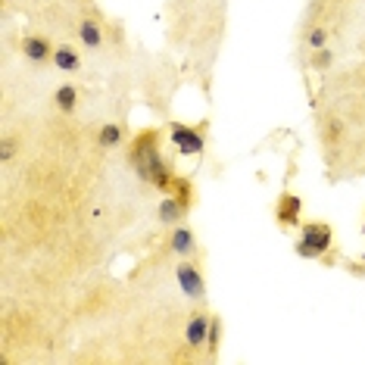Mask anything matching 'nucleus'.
I'll list each match as a JSON object with an SVG mask.
<instances>
[{"instance_id": "1", "label": "nucleus", "mask_w": 365, "mask_h": 365, "mask_svg": "<svg viewBox=\"0 0 365 365\" xmlns=\"http://www.w3.org/2000/svg\"><path fill=\"white\" fill-rule=\"evenodd\" d=\"M160 131H140V135L135 138V144H131V165H135V172L140 178L147 181V185L160 187V190H172V181H175V175H172L169 163L160 156Z\"/></svg>"}, {"instance_id": "2", "label": "nucleus", "mask_w": 365, "mask_h": 365, "mask_svg": "<svg viewBox=\"0 0 365 365\" xmlns=\"http://www.w3.org/2000/svg\"><path fill=\"white\" fill-rule=\"evenodd\" d=\"M331 240H334V235H331L328 225H322V222H309V225H303V231H300L297 253H300L303 259H315V256L331 250Z\"/></svg>"}, {"instance_id": "3", "label": "nucleus", "mask_w": 365, "mask_h": 365, "mask_svg": "<svg viewBox=\"0 0 365 365\" xmlns=\"http://www.w3.org/2000/svg\"><path fill=\"white\" fill-rule=\"evenodd\" d=\"M175 278H178V284L181 290H185V297H190V300H206V281H203V272H200V265H194V262H178L175 265Z\"/></svg>"}, {"instance_id": "4", "label": "nucleus", "mask_w": 365, "mask_h": 365, "mask_svg": "<svg viewBox=\"0 0 365 365\" xmlns=\"http://www.w3.org/2000/svg\"><path fill=\"white\" fill-rule=\"evenodd\" d=\"M172 144L181 156H200L203 153V131L187 128V125H172Z\"/></svg>"}, {"instance_id": "5", "label": "nucleus", "mask_w": 365, "mask_h": 365, "mask_svg": "<svg viewBox=\"0 0 365 365\" xmlns=\"http://www.w3.org/2000/svg\"><path fill=\"white\" fill-rule=\"evenodd\" d=\"M210 328H212V315H206V312H194L190 315V322H187V328H185V340H187V346H200L210 340Z\"/></svg>"}, {"instance_id": "6", "label": "nucleus", "mask_w": 365, "mask_h": 365, "mask_svg": "<svg viewBox=\"0 0 365 365\" xmlns=\"http://www.w3.org/2000/svg\"><path fill=\"white\" fill-rule=\"evenodd\" d=\"M22 53L31 63H47V60H53V44L44 35H26L22 38Z\"/></svg>"}, {"instance_id": "7", "label": "nucleus", "mask_w": 365, "mask_h": 365, "mask_svg": "<svg viewBox=\"0 0 365 365\" xmlns=\"http://www.w3.org/2000/svg\"><path fill=\"white\" fill-rule=\"evenodd\" d=\"M300 212H303V203L297 194H281V200L275 206V219L281 222L284 228H294L300 225Z\"/></svg>"}, {"instance_id": "8", "label": "nucleus", "mask_w": 365, "mask_h": 365, "mask_svg": "<svg viewBox=\"0 0 365 365\" xmlns=\"http://www.w3.org/2000/svg\"><path fill=\"white\" fill-rule=\"evenodd\" d=\"M78 41H81V47H85V51H101V47L106 44L101 22H97V19H81L78 22Z\"/></svg>"}, {"instance_id": "9", "label": "nucleus", "mask_w": 365, "mask_h": 365, "mask_svg": "<svg viewBox=\"0 0 365 365\" xmlns=\"http://www.w3.org/2000/svg\"><path fill=\"white\" fill-rule=\"evenodd\" d=\"M190 210V203H185L181 197H165V200L160 203V222L163 225H178L181 219H185V212Z\"/></svg>"}, {"instance_id": "10", "label": "nucleus", "mask_w": 365, "mask_h": 365, "mask_svg": "<svg viewBox=\"0 0 365 365\" xmlns=\"http://www.w3.org/2000/svg\"><path fill=\"white\" fill-rule=\"evenodd\" d=\"M53 66H56V72L76 76V72L81 69V56H78V51H72L69 44H63V47H56L53 51Z\"/></svg>"}, {"instance_id": "11", "label": "nucleus", "mask_w": 365, "mask_h": 365, "mask_svg": "<svg viewBox=\"0 0 365 365\" xmlns=\"http://www.w3.org/2000/svg\"><path fill=\"white\" fill-rule=\"evenodd\" d=\"M194 244H197L194 231L185 228V225H178L175 231H172V237H169V247H172V253H175V256H187V253H194Z\"/></svg>"}, {"instance_id": "12", "label": "nucleus", "mask_w": 365, "mask_h": 365, "mask_svg": "<svg viewBox=\"0 0 365 365\" xmlns=\"http://www.w3.org/2000/svg\"><path fill=\"white\" fill-rule=\"evenodd\" d=\"M53 103H56V110H60L63 115H72L76 113V106H78V88L76 85H60L56 88V94H53Z\"/></svg>"}, {"instance_id": "13", "label": "nucleus", "mask_w": 365, "mask_h": 365, "mask_svg": "<svg viewBox=\"0 0 365 365\" xmlns=\"http://www.w3.org/2000/svg\"><path fill=\"white\" fill-rule=\"evenodd\" d=\"M122 140H125V131H122V125H115V122H106L101 128V135H97V144H101L103 150H115Z\"/></svg>"}, {"instance_id": "14", "label": "nucleus", "mask_w": 365, "mask_h": 365, "mask_svg": "<svg viewBox=\"0 0 365 365\" xmlns=\"http://www.w3.org/2000/svg\"><path fill=\"white\" fill-rule=\"evenodd\" d=\"M331 66H334V53H331L328 47H322V51H312L309 69H315V72H328Z\"/></svg>"}, {"instance_id": "15", "label": "nucleus", "mask_w": 365, "mask_h": 365, "mask_svg": "<svg viewBox=\"0 0 365 365\" xmlns=\"http://www.w3.org/2000/svg\"><path fill=\"white\" fill-rule=\"evenodd\" d=\"M306 47H309V51H322V47H328V29L315 26L309 31V38H306Z\"/></svg>"}, {"instance_id": "16", "label": "nucleus", "mask_w": 365, "mask_h": 365, "mask_svg": "<svg viewBox=\"0 0 365 365\" xmlns=\"http://www.w3.org/2000/svg\"><path fill=\"white\" fill-rule=\"evenodd\" d=\"M13 153H16V140H13V138H6V140H4V147H0V156H4V163L10 160Z\"/></svg>"}]
</instances>
